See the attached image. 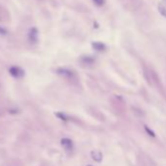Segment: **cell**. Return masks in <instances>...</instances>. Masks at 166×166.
Instances as JSON below:
<instances>
[{
    "instance_id": "obj_1",
    "label": "cell",
    "mask_w": 166,
    "mask_h": 166,
    "mask_svg": "<svg viewBox=\"0 0 166 166\" xmlns=\"http://www.w3.org/2000/svg\"><path fill=\"white\" fill-rule=\"evenodd\" d=\"M57 73L59 75L63 76L65 78H67V79H74L76 77V74H75L74 71L71 70H69V69H65V67L58 69Z\"/></svg>"
},
{
    "instance_id": "obj_2",
    "label": "cell",
    "mask_w": 166,
    "mask_h": 166,
    "mask_svg": "<svg viewBox=\"0 0 166 166\" xmlns=\"http://www.w3.org/2000/svg\"><path fill=\"white\" fill-rule=\"evenodd\" d=\"M9 73L14 78H17V79L18 78H22L24 75V71L21 69V67L16 66L10 67V69H9Z\"/></svg>"
},
{
    "instance_id": "obj_3",
    "label": "cell",
    "mask_w": 166,
    "mask_h": 166,
    "mask_svg": "<svg viewBox=\"0 0 166 166\" xmlns=\"http://www.w3.org/2000/svg\"><path fill=\"white\" fill-rule=\"evenodd\" d=\"M61 145H62V147L67 152H70L73 151V142L69 138H64L61 140Z\"/></svg>"
},
{
    "instance_id": "obj_4",
    "label": "cell",
    "mask_w": 166,
    "mask_h": 166,
    "mask_svg": "<svg viewBox=\"0 0 166 166\" xmlns=\"http://www.w3.org/2000/svg\"><path fill=\"white\" fill-rule=\"evenodd\" d=\"M28 40L32 43H36L38 41V30L36 28H30L28 30Z\"/></svg>"
},
{
    "instance_id": "obj_5",
    "label": "cell",
    "mask_w": 166,
    "mask_h": 166,
    "mask_svg": "<svg viewBox=\"0 0 166 166\" xmlns=\"http://www.w3.org/2000/svg\"><path fill=\"white\" fill-rule=\"evenodd\" d=\"M91 157L96 162H101L103 160V153L99 150H94L91 151Z\"/></svg>"
},
{
    "instance_id": "obj_6",
    "label": "cell",
    "mask_w": 166,
    "mask_h": 166,
    "mask_svg": "<svg viewBox=\"0 0 166 166\" xmlns=\"http://www.w3.org/2000/svg\"><path fill=\"white\" fill-rule=\"evenodd\" d=\"M92 47H93L96 51H99V52L106 50V45L102 42H93L92 43Z\"/></svg>"
},
{
    "instance_id": "obj_7",
    "label": "cell",
    "mask_w": 166,
    "mask_h": 166,
    "mask_svg": "<svg viewBox=\"0 0 166 166\" xmlns=\"http://www.w3.org/2000/svg\"><path fill=\"white\" fill-rule=\"evenodd\" d=\"M81 62L85 65H92L94 64V59L91 57H83L81 59Z\"/></svg>"
},
{
    "instance_id": "obj_8",
    "label": "cell",
    "mask_w": 166,
    "mask_h": 166,
    "mask_svg": "<svg viewBox=\"0 0 166 166\" xmlns=\"http://www.w3.org/2000/svg\"><path fill=\"white\" fill-rule=\"evenodd\" d=\"M56 115L58 116V117H59L61 120H64V121H67V120H69V117H67L66 114L62 113H57Z\"/></svg>"
},
{
    "instance_id": "obj_9",
    "label": "cell",
    "mask_w": 166,
    "mask_h": 166,
    "mask_svg": "<svg viewBox=\"0 0 166 166\" xmlns=\"http://www.w3.org/2000/svg\"><path fill=\"white\" fill-rule=\"evenodd\" d=\"M158 9H159V12H160V14L166 18V9L164 7H162V6H161V7H159Z\"/></svg>"
},
{
    "instance_id": "obj_10",
    "label": "cell",
    "mask_w": 166,
    "mask_h": 166,
    "mask_svg": "<svg viewBox=\"0 0 166 166\" xmlns=\"http://www.w3.org/2000/svg\"><path fill=\"white\" fill-rule=\"evenodd\" d=\"M93 1L98 5V6H102L104 3V0H93Z\"/></svg>"
},
{
    "instance_id": "obj_11",
    "label": "cell",
    "mask_w": 166,
    "mask_h": 166,
    "mask_svg": "<svg viewBox=\"0 0 166 166\" xmlns=\"http://www.w3.org/2000/svg\"><path fill=\"white\" fill-rule=\"evenodd\" d=\"M145 129H146V130H147V132H149V134L151 135V136H155V133H153L152 131H151V129H150L149 127H147V126H145Z\"/></svg>"
},
{
    "instance_id": "obj_12",
    "label": "cell",
    "mask_w": 166,
    "mask_h": 166,
    "mask_svg": "<svg viewBox=\"0 0 166 166\" xmlns=\"http://www.w3.org/2000/svg\"><path fill=\"white\" fill-rule=\"evenodd\" d=\"M7 33V32L3 28H0V34H2V35H4V34H6Z\"/></svg>"
},
{
    "instance_id": "obj_13",
    "label": "cell",
    "mask_w": 166,
    "mask_h": 166,
    "mask_svg": "<svg viewBox=\"0 0 166 166\" xmlns=\"http://www.w3.org/2000/svg\"><path fill=\"white\" fill-rule=\"evenodd\" d=\"M87 166H92V165H87Z\"/></svg>"
},
{
    "instance_id": "obj_14",
    "label": "cell",
    "mask_w": 166,
    "mask_h": 166,
    "mask_svg": "<svg viewBox=\"0 0 166 166\" xmlns=\"http://www.w3.org/2000/svg\"><path fill=\"white\" fill-rule=\"evenodd\" d=\"M0 88H1V85H0Z\"/></svg>"
}]
</instances>
